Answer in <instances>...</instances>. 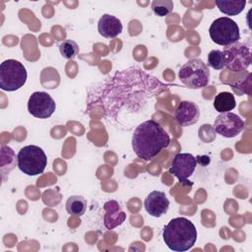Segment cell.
<instances>
[{
	"label": "cell",
	"mask_w": 252,
	"mask_h": 252,
	"mask_svg": "<svg viewBox=\"0 0 252 252\" xmlns=\"http://www.w3.org/2000/svg\"><path fill=\"white\" fill-rule=\"evenodd\" d=\"M168 87L142 69L131 67L116 72L96 91L90 93L88 102L101 106L104 117L118 123L121 116L139 114Z\"/></svg>",
	"instance_id": "obj_1"
},
{
	"label": "cell",
	"mask_w": 252,
	"mask_h": 252,
	"mask_svg": "<svg viewBox=\"0 0 252 252\" xmlns=\"http://www.w3.org/2000/svg\"><path fill=\"white\" fill-rule=\"evenodd\" d=\"M170 144L169 135L154 119L140 123L132 136V148L136 156L144 160H152Z\"/></svg>",
	"instance_id": "obj_2"
},
{
	"label": "cell",
	"mask_w": 252,
	"mask_h": 252,
	"mask_svg": "<svg viewBox=\"0 0 252 252\" xmlns=\"http://www.w3.org/2000/svg\"><path fill=\"white\" fill-rule=\"evenodd\" d=\"M162 238L166 246L175 252L191 249L197 240V229L186 218L172 219L162 230Z\"/></svg>",
	"instance_id": "obj_3"
},
{
	"label": "cell",
	"mask_w": 252,
	"mask_h": 252,
	"mask_svg": "<svg viewBox=\"0 0 252 252\" xmlns=\"http://www.w3.org/2000/svg\"><path fill=\"white\" fill-rule=\"evenodd\" d=\"M210 70L207 64L199 58L188 60L179 70V80L189 89L205 88L210 81Z\"/></svg>",
	"instance_id": "obj_4"
},
{
	"label": "cell",
	"mask_w": 252,
	"mask_h": 252,
	"mask_svg": "<svg viewBox=\"0 0 252 252\" xmlns=\"http://www.w3.org/2000/svg\"><path fill=\"white\" fill-rule=\"evenodd\" d=\"M19 169L29 176L42 173L47 165V157L44 151L35 145H29L22 148L18 155Z\"/></svg>",
	"instance_id": "obj_5"
},
{
	"label": "cell",
	"mask_w": 252,
	"mask_h": 252,
	"mask_svg": "<svg viewBox=\"0 0 252 252\" xmlns=\"http://www.w3.org/2000/svg\"><path fill=\"white\" fill-rule=\"evenodd\" d=\"M27 70L18 60L7 59L0 65V88L6 92L21 89L27 81Z\"/></svg>",
	"instance_id": "obj_6"
},
{
	"label": "cell",
	"mask_w": 252,
	"mask_h": 252,
	"mask_svg": "<svg viewBox=\"0 0 252 252\" xmlns=\"http://www.w3.org/2000/svg\"><path fill=\"white\" fill-rule=\"evenodd\" d=\"M209 34L215 43L222 46L230 45L240 39L238 25L228 17L216 19L209 28Z\"/></svg>",
	"instance_id": "obj_7"
},
{
	"label": "cell",
	"mask_w": 252,
	"mask_h": 252,
	"mask_svg": "<svg viewBox=\"0 0 252 252\" xmlns=\"http://www.w3.org/2000/svg\"><path fill=\"white\" fill-rule=\"evenodd\" d=\"M224 67L232 72L246 70L251 63V48L245 42H235L224 46L222 51Z\"/></svg>",
	"instance_id": "obj_8"
},
{
	"label": "cell",
	"mask_w": 252,
	"mask_h": 252,
	"mask_svg": "<svg viewBox=\"0 0 252 252\" xmlns=\"http://www.w3.org/2000/svg\"><path fill=\"white\" fill-rule=\"evenodd\" d=\"M197 158L189 153L176 154L171 161L168 171L178 178L183 185L191 184L188 179L194 173L197 166Z\"/></svg>",
	"instance_id": "obj_9"
},
{
	"label": "cell",
	"mask_w": 252,
	"mask_h": 252,
	"mask_svg": "<svg viewBox=\"0 0 252 252\" xmlns=\"http://www.w3.org/2000/svg\"><path fill=\"white\" fill-rule=\"evenodd\" d=\"M56 109V103L51 95L45 92H34L28 101L29 112L39 119L49 118Z\"/></svg>",
	"instance_id": "obj_10"
},
{
	"label": "cell",
	"mask_w": 252,
	"mask_h": 252,
	"mask_svg": "<svg viewBox=\"0 0 252 252\" xmlns=\"http://www.w3.org/2000/svg\"><path fill=\"white\" fill-rule=\"evenodd\" d=\"M244 128V121L233 112L220 113L214 123L215 131L225 138L236 137Z\"/></svg>",
	"instance_id": "obj_11"
},
{
	"label": "cell",
	"mask_w": 252,
	"mask_h": 252,
	"mask_svg": "<svg viewBox=\"0 0 252 252\" xmlns=\"http://www.w3.org/2000/svg\"><path fill=\"white\" fill-rule=\"evenodd\" d=\"M144 207L150 216L154 218H159L167 212L169 207V200L164 192L156 190L151 192L146 197L144 201Z\"/></svg>",
	"instance_id": "obj_12"
},
{
	"label": "cell",
	"mask_w": 252,
	"mask_h": 252,
	"mask_svg": "<svg viewBox=\"0 0 252 252\" xmlns=\"http://www.w3.org/2000/svg\"><path fill=\"white\" fill-rule=\"evenodd\" d=\"M174 116H175L176 122L180 126L182 127L191 126L196 122H198L200 118V108L195 102L184 100V101H181L176 107Z\"/></svg>",
	"instance_id": "obj_13"
},
{
	"label": "cell",
	"mask_w": 252,
	"mask_h": 252,
	"mask_svg": "<svg viewBox=\"0 0 252 252\" xmlns=\"http://www.w3.org/2000/svg\"><path fill=\"white\" fill-rule=\"evenodd\" d=\"M103 210L105 211L103 223L109 230L122 224L126 220V213L122 211L119 203L115 200L105 202L103 205Z\"/></svg>",
	"instance_id": "obj_14"
},
{
	"label": "cell",
	"mask_w": 252,
	"mask_h": 252,
	"mask_svg": "<svg viewBox=\"0 0 252 252\" xmlns=\"http://www.w3.org/2000/svg\"><path fill=\"white\" fill-rule=\"evenodd\" d=\"M123 30L121 21L113 15L103 14L97 23V31L99 34L105 38H115Z\"/></svg>",
	"instance_id": "obj_15"
},
{
	"label": "cell",
	"mask_w": 252,
	"mask_h": 252,
	"mask_svg": "<svg viewBox=\"0 0 252 252\" xmlns=\"http://www.w3.org/2000/svg\"><path fill=\"white\" fill-rule=\"evenodd\" d=\"M18 165V157H16L14 151L8 146H1V175L2 180L5 182L6 176Z\"/></svg>",
	"instance_id": "obj_16"
},
{
	"label": "cell",
	"mask_w": 252,
	"mask_h": 252,
	"mask_svg": "<svg viewBox=\"0 0 252 252\" xmlns=\"http://www.w3.org/2000/svg\"><path fill=\"white\" fill-rule=\"evenodd\" d=\"M236 106L234 95L228 92H220L219 93L214 99V107L220 112H228Z\"/></svg>",
	"instance_id": "obj_17"
},
{
	"label": "cell",
	"mask_w": 252,
	"mask_h": 252,
	"mask_svg": "<svg viewBox=\"0 0 252 252\" xmlns=\"http://www.w3.org/2000/svg\"><path fill=\"white\" fill-rule=\"evenodd\" d=\"M219 10L227 16H236L244 10L245 0H217L215 2Z\"/></svg>",
	"instance_id": "obj_18"
},
{
	"label": "cell",
	"mask_w": 252,
	"mask_h": 252,
	"mask_svg": "<svg viewBox=\"0 0 252 252\" xmlns=\"http://www.w3.org/2000/svg\"><path fill=\"white\" fill-rule=\"evenodd\" d=\"M65 208L69 215L81 217L86 213L87 200L83 196H71L67 199Z\"/></svg>",
	"instance_id": "obj_19"
},
{
	"label": "cell",
	"mask_w": 252,
	"mask_h": 252,
	"mask_svg": "<svg viewBox=\"0 0 252 252\" xmlns=\"http://www.w3.org/2000/svg\"><path fill=\"white\" fill-rule=\"evenodd\" d=\"M60 54L66 59H74L79 54V45L72 39H66L59 44Z\"/></svg>",
	"instance_id": "obj_20"
},
{
	"label": "cell",
	"mask_w": 252,
	"mask_h": 252,
	"mask_svg": "<svg viewBox=\"0 0 252 252\" xmlns=\"http://www.w3.org/2000/svg\"><path fill=\"white\" fill-rule=\"evenodd\" d=\"M173 2L171 0H154L151 4L153 12L158 17L168 15L173 9Z\"/></svg>",
	"instance_id": "obj_21"
},
{
	"label": "cell",
	"mask_w": 252,
	"mask_h": 252,
	"mask_svg": "<svg viewBox=\"0 0 252 252\" xmlns=\"http://www.w3.org/2000/svg\"><path fill=\"white\" fill-rule=\"evenodd\" d=\"M208 65L216 70H221L224 68L223 56L220 50L213 49L208 54Z\"/></svg>",
	"instance_id": "obj_22"
}]
</instances>
